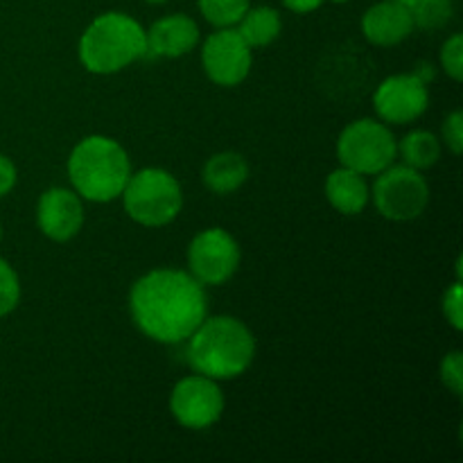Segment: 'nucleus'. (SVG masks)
I'll list each match as a JSON object with an SVG mask.
<instances>
[{
	"mask_svg": "<svg viewBox=\"0 0 463 463\" xmlns=\"http://www.w3.org/2000/svg\"><path fill=\"white\" fill-rule=\"evenodd\" d=\"M129 312L152 342L181 344L206 319V292L190 271L154 269L131 285Z\"/></svg>",
	"mask_w": 463,
	"mask_h": 463,
	"instance_id": "nucleus-1",
	"label": "nucleus"
},
{
	"mask_svg": "<svg viewBox=\"0 0 463 463\" xmlns=\"http://www.w3.org/2000/svg\"><path fill=\"white\" fill-rule=\"evenodd\" d=\"M185 342L190 366L217 383L247 373L256 357V337L235 317L206 315Z\"/></svg>",
	"mask_w": 463,
	"mask_h": 463,
	"instance_id": "nucleus-2",
	"label": "nucleus"
},
{
	"mask_svg": "<svg viewBox=\"0 0 463 463\" xmlns=\"http://www.w3.org/2000/svg\"><path fill=\"white\" fill-rule=\"evenodd\" d=\"M68 179L81 199L109 203L118 199L131 176L125 147L109 136H86L68 156Z\"/></svg>",
	"mask_w": 463,
	"mask_h": 463,
	"instance_id": "nucleus-3",
	"label": "nucleus"
},
{
	"mask_svg": "<svg viewBox=\"0 0 463 463\" xmlns=\"http://www.w3.org/2000/svg\"><path fill=\"white\" fill-rule=\"evenodd\" d=\"M145 27L134 16L107 12L95 18L80 36V63L93 75H113L145 57Z\"/></svg>",
	"mask_w": 463,
	"mask_h": 463,
	"instance_id": "nucleus-4",
	"label": "nucleus"
},
{
	"mask_svg": "<svg viewBox=\"0 0 463 463\" xmlns=\"http://www.w3.org/2000/svg\"><path fill=\"white\" fill-rule=\"evenodd\" d=\"M120 197L127 215L136 224L147 229H161L170 224L184 208L181 184L163 167H143L131 172Z\"/></svg>",
	"mask_w": 463,
	"mask_h": 463,
	"instance_id": "nucleus-5",
	"label": "nucleus"
},
{
	"mask_svg": "<svg viewBox=\"0 0 463 463\" xmlns=\"http://www.w3.org/2000/svg\"><path fill=\"white\" fill-rule=\"evenodd\" d=\"M398 143L384 122L362 118L344 127L337 138V158L360 175H380L396 161Z\"/></svg>",
	"mask_w": 463,
	"mask_h": 463,
	"instance_id": "nucleus-6",
	"label": "nucleus"
},
{
	"mask_svg": "<svg viewBox=\"0 0 463 463\" xmlns=\"http://www.w3.org/2000/svg\"><path fill=\"white\" fill-rule=\"evenodd\" d=\"M373 203L380 215L392 222L416 220L430 203V185L420 170L392 163L375 179Z\"/></svg>",
	"mask_w": 463,
	"mask_h": 463,
	"instance_id": "nucleus-7",
	"label": "nucleus"
},
{
	"mask_svg": "<svg viewBox=\"0 0 463 463\" xmlns=\"http://www.w3.org/2000/svg\"><path fill=\"white\" fill-rule=\"evenodd\" d=\"M242 251L229 231L213 226L194 235L188 244V271L202 285L220 288L238 271Z\"/></svg>",
	"mask_w": 463,
	"mask_h": 463,
	"instance_id": "nucleus-8",
	"label": "nucleus"
},
{
	"mask_svg": "<svg viewBox=\"0 0 463 463\" xmlns=\"http://www.w3.org/2000/svg\"><path fill=\"white\" fill-rule=\"evenodd\" d=\"M170 411L185 430H208L224 414V393L217 380L202 373L181 378L172 387Z\"/></svg>",
	"mask_w": 463,
	"mask_h": 463,
	"instance_id": "nucleus-9",
	"label": "nucleus"
},
{
	"mask_svg": "<svg viewBox=\"0 0 463 463\" xmlns=\"http://www.w3.org/2000/svg\"><path fill=\"white\" fill-rule=\"evenodd\" d=\"M251 48L233 27H220L203 41L202 66L213 84L224 89L242 84L251 72Z\"/></svg>",
	"mask_w": 463,
	"mask_h": 463,
	"instance_id": "nucleus-10",
	"label": "nucleus"
},
{
	"mask_svg": "<svg viewBox=\"0 0 463 463\" xmlns=\"http://www.w3.org/2000/svg\"><path fill=\"white\" fill-rule=\"evenodd\" d=\"M430 107L428 81L416 72H398L378 84L373 109L384 125H410L419 120Z\"/></svg>",
	"mask_w": 463,
	"mask_h": 463,
	"instance_id": "nucleus-11",
	"label": "nucleus"
},
{
	"mask_svg": "<svg viewBox=\"0 0 463 463\" xmlns=\"http://www.w3.org/2000/svg\"><path fill=\"white\" fill-rule=\"evenodd\" d=\"M36 224L52 242H68L84 226V203L71 188L54 185L39 197L36 203Z\"/></svg>",
	"mask_w": 463,
	"mask_h": 463,
	"instance_id": "nucleus-12",
	"label": "nucleus"
},
{
	"mask_svg": "<svg viewBox=\"0 0 463 463\" xmlns=\"http://www.w3.org/2000/svg\"><path fill=\"white\" fill-rule=\"evenodd\" d=\"M145 41H147L145 57H184L197 48L199 25L185 14H170L154 21L149 30H145Z\"/></svg>",
	"mask_w": 463,
	"mask_h": 463,
	"instance_id": "nucleus-13",
	"label": "nucleus"
},
{
	"mask_svg": "<svg viewBox=\"0 0 463 463\" xmlns=\"http://www.w3.org/2000/svg\"><path fill=\"white\" fill-rule=\"evenodd\" d=\"M414 30V18L410 9L393 0L371 5L362 16V34L371 45H378V48H393L402 43Z\"/></svg>",
	"mask_w": 463,
	"mask_h": 463,
	"instance_id": "nucleus-14",
	"label": "nucleus"
},
{
	"mask_svg": "<svg viewBox=\"0 0 463 463\" xmlns=\"http://www.w3.org/2000/svg\"><path fill=\"white\" fill-rule=\"evenodd\" d=\"M326 199L342 215H360L369 206L371 188L364 175L342 165L326 179Z\"/></svg>",
	"mask_w": 463,
	"mask_h": 463,
	"instance_id": "nucleus-15",
	"label": "nucleus"
},
{
	"mask_svg": "<svg viewBox=\"0 0 463 463\" xmlns=\"http://www.w3.org/2000/svg\"><path fill=\"white\" fill-rule=\"evenodd\" d=\"M249 179V163L238 152H217L203 163L202 181L211 193L233 194Z\"/></svg>",
	"mask_w": 463,
	"mask_h": 463,
	"instance_id": "nucleus-16",
	"label": "nucleus"
},
{
	"mask_svg": "<svg viewBox=\"0 0 463 463\" xmlns=\"http://www.w3.org/2000/svg\"><path fill=\"white\" fill-rule=\"evenodd\" d=\"M280 30H283V21H280L279 9L274 7H249L238 23L240 36L247 41L251 50L274 43Z\"/></svg>",
	"mask_w": 463,
	"mask_h": 463,
	"instance_id": "nucleus-17",
	"label": "nucleus"
},
{
	"mask_svg": "<svg viewBox=\"0 0 463 463\" xmlns=\"http://www.w3.org/2000/svg\"><path fill=\"white\" fill-rule=\"evenodd\" d=\"M402 163L414 170H430L441 156V140L425 129H414L398 145Z\"/></svg>",
	"mask_w": 463,
	"mask_h": 463,
	"instance_id": "nucleus-18",
	"label": "nucleus"
},
{
	"mask_svg": "<svg viewBox=\"0 0 463 463\" xmlns=\"http://www.w3.org/2000/svg\"><path fill=\"white\" fill-rule=\"evenodd\" d=\"M197 5L202 16L220 30L238 25L244 12L251 7V0H197Z\"/></svg>",
	"mask_w": 463,
	"mask_h": 463,
	"instance_id": "nucleus-19",
	"label": "nucleus"
},
{
	"mask_svg": "<svg viewBox=\"0 0 463 463\" xmlns=\"http://www.w3.org/2000/svg\"><path fill=\"white\" fill-rule=\"evenodd\" d=\"M452 16H455L452 0H419L411 7L414 27H419V30H441L443 25L452 21Z\"/></svg>",
	"mask_w": 463,
	"mask_h": 463,
	"instance_id": "nucleus-20",
	"label": "nucleus"
},
{
	"mask_svg": "<svg viewBox=\"0 0 463 463\" xmlns=\"http://www.w3.org/2000/svg\"><path fill=\"white\" fill-rule=\"evenodd\" d=\"M21 301V280L16 269L5 258H0V319L12 315Z\"/></svg>",
	"mask_w": 463,
	"mask_h": 463,
	"instance_id": "nucleus-21",
	"label": "nucleus"
},
{
	"mask_svg": "<svg viewBox=\"0 0 463 463\" xmlns=\"http://www.w3.org/2000/svg\"><path fill=\"white\" fill-rule=\"evenodd\" d=\"M441 66L443 71H446V75L450 77V80L455 81H461L463 80V36L457 32V34H452L450 39L443 43L441 48Z\"/></svg>",
	"mask_w": 463,
	"mask_h": 463,
	"instance_id": "nucleus-22",
	"label": "nucleus"
},
{
	"mask_svg": "<svg viewBox=\"0 0 463 463\" xmlns=\"http://www.w3.org/2000/svg\"><path fill=\"white\" fill-rule=\"evenodd\" d=\"M439 375H441V383L448 392H452L455 396H461L463 393V355H461V351H450L446 357H443Z\"/></svg>",
	"mask_w": 463,
	"mask_h": 463,
	"instance_id": "nucleus-23",
	"label": "nucleus"
},
{
	"mask_svg": "<svg viewBox=\"0 0 463 463\" xmlns=\"http://www.w3.org/2000/svg\"><path fill=\"white\" fill-rule=\"evenodd\" d=\"M443 317L455 330L463 328V301H461V283L455 280L443 294Z\"/></svg>",
	"mask_w": 463,
	"mask_h": 463,
	"instance_id": "nucleus-24",
	"label": "nucleus"
},
{
	"mask_svg": "<svg viewBox=\"0 0 463 463\" xmlns=\"http://www.w3.org/2000/svg\"><path fill=\"white\" fill-rule=\"evenodd\" d=\"M443 138H446V145L450 147V152L455 156H459L463 149V113L452 111L450 116L443 122Z\"/></svg>",
	"mask_w": 463,
	"mask_h": 463,
	"instance_id": "nucleus-25",
	"label": "nucleus"
},
{
	"mask_svg": "<svg viewBox=\"0 0 463 463\" xmlns=\"http://www.w3.org/2000/svg\"><path fill=\"white\" fill-rule=\"evenodd\" d=\"M18 181V172L16 165L12 163V158H7L5 154H0V199L7 197L9 193L14 190Z\"/></svg>",
	"mask_w": 463,
	"mask_h": 463,
	"instance_id": "nucleus-26",
	"label": "nucleus"
},
{
	"mask_svg": "<svg viewBox=\"0 0 463 463\" xmlns=\"http://www.w3.org/2000/svg\"><path fill=\"white\" fill-rule=\"evenodd\" d=\"M285 7L294 14H310L324 5V0H283Z\"/></svg>",
	"mask_w": 463,
	"mask_h": 463,
	"instance_id": "nucleus-27",
	"label": "nucleus"
},
{
	"mask_svg": "<svg viewBox=\"0 0 463 463\" xmlns=\"http://www.w3.org/2000/svg\"><path fill=\"white\" fill-rule=\"evenodd\" d=\"M393 3H398V5H402V7H407L411 12V7H414L416 3H419V0H393Z\"/></svg>",
	"mask_w": 463,
	"mask_h": 463,
	"instance_id": "nucleus-28",
	"label": "nucleus"
},
{
	"mask_svg": "<svg viewBox=\"0 0 463 463\" xmlns=\"http://www.w3.org/2000/svg\"><path fill=\"white\" fill-rule=\"evenodd\" d=\"M145 3H149V5H161V3H167V0H145Z\"/></svg>",
	"mask_w": 463,
	"mask_h": 463,
	"instance_id": "nucleus-29",
	"label": "nucleus"
},
{
	"mask_svg": "<svg viewBox=\"0 0 463 463\" xmlns=\"http://www.w3.org/2000/svg\"><path fill=\"white\" fill-rule=\"evenodd\" d=\"M0 240H3V224H0Z\"/></svg>",
	"mask_w": 463,
	"mask_h": 463,
	"instance_id": "nucleus-30",
	"label": "nucleus"
},
{
	"mask_svg": "<svg viewBox=\"0 0 463 463\" xmlns=\"http://www.w3.org/2000/svg\"><path fill=\"white\" fill-rule=\"evenodd\" d=\"M333 3H346V0H333Z\"/></svg>",
	"mask_w": 463,
	"mask_h": 463,
	"instance_id": "nucleus-31",
	"label": "nucleus"
}]
</instances>
